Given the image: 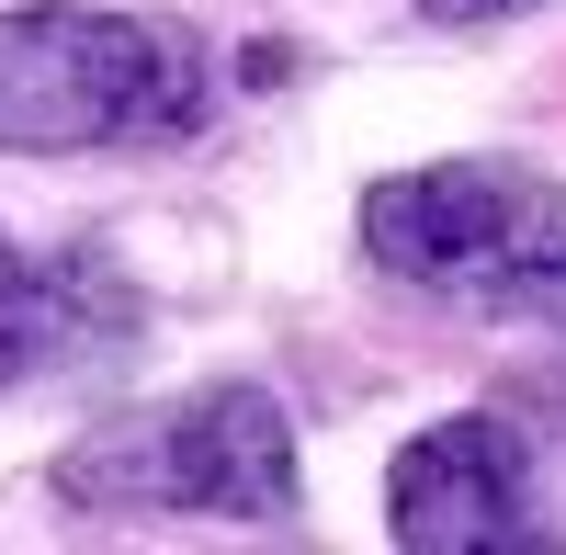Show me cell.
Returning <instances> with one entry per match:
<instances>
[{
  "label": "cell",
  "mask_w": 566,
  "mask_h": 555,
  "mask_svg": "<svg viewBox=\"0 0 566 555\" xmlns=\"http://www.w3.org/2000/svg\"><path fill=\"white\" fill-rule=\"evenodd\" d=\"M205 103H216L205 45L159 12H91V0L0 12V148L12 159L181 148Z\"/></svg>",
  "instance_id": "obj_1"
},
{
  "label": "cell",
  "mask_w": 566,
  "mask_h": 555,
  "mask_svg": "<svg viewBox=\"0 0 566 555\" xmlns=\"http://www.w3.org/2000/svg\"><path fill=\"white\" fill-rule=\"evenodd\" d=\"M363 250L419 295L510 329H566V193L522 159H442L363 193Z\"/></svg>",
  "instance_id": "obj_2"
},
{
  "label": "cell",
  "mask_w": 566,
  "mask_h": 555,
  "mask_svg": "<svg viewBox=\"0 0 566 555\" xmlns=\"http://www.w3.org/2000/svg\"><path fill=\"white\" fill-rule=\"evenodd\" d=\"M69 499L91 511H205V522H295V420L261 386H205L170 420H125L69 453Z\"/></svg>",
  "instance_id": "obj_3"
},
{
  "label": "cell",
  "mask_w": 566,
  "mask_h": 555,
  "mask_svg": "<svg viewBox=\"0 0 566 555\" xmlns=\"http://www.w3.org/2000/svg\"><path fill=\"white\" fill-rule=\"evenodd\" d=\"M386 533H397L408 555H522V544H544L522 431L488 420V408L431 420V431L386 465Z\"/></svg>",
  "instance_id": "obj_4"
},
{
  "label": "cell",
  "mask_w": 566,
  "mask_h": 555,
  "mask_svg": "<svg viewBox=\"0 0 566 555\" xmlns=\"http://www.w3.org/2000/svg\"><path fill=\"white\" fill-rule=\"evenodd\" d=\"M125 341H136V284L103 250L23 261L0 239V397L34 386V375H69V363H103Z\"/></svg>",
  "instance_id": "obj_5"
},
{
  "label": "cell",
  "mask_w": 566,
  "mask_h": 555,
  "mask_svg": "<svg viewBox=\"0 0 566 555\" xmlns=\"http://www.w3.org/2000/svg\"><path fill=\"white\" fill-rule=\"evenodd\" d=\"M419 12H442V23H499V12H533V0H419Z\"/></svg>",
  "instance_id": "obj_6"
},
{
  "label": "cell",
  "mask_w": 566,
  "mask_h": 555,
  "mask_svg": "<svg viewBox=\"0 0 566 555\" xmlns=\"http://www.w3.org/2000/svg\"><path fill=\"white\" fill-rule=\"evenodd\" d=\"M555 341H566V329H555ZM544 397H555V408H566V352H555V375H544Z\"/></svg>",
  "instance_id": "obj_7"
}]
</instances>
